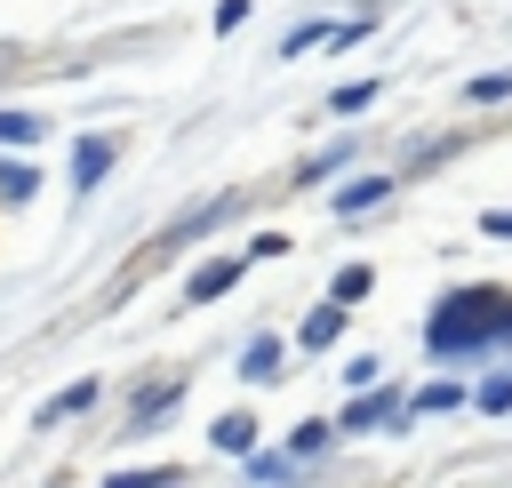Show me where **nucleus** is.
I'll list each match as a JSON object with an SVG mask.
<instances>
[{"mask_svg": "<svg viewBox=\"0 0 512 488\" xmlns=\"http://www.w3.org/2000/svg\"><path fill=\"white\" fill-rule=\"evenodd\" d=\"M496 344H512V296H496V288H448L424 320L432 360H480Z\"/></svg>", "mask_w": 512, "mask_h": 488, "instance_id": "nucleus-1", "label": "nucleus"}, {"mask_svg": "<svg viewBox=\"0 0 512 488\" xmlns=\"http://www.w3.org/2000/svg\"><path fill=\"white\" fill-rule=\"evenodd\" d=\"M112 160H120L112 136H80V144H72V192H96V184L112 176Z\"/></svg>", "mask_w": 512, "mask_h": 488, "instance_id": "nucleus-2", "label": "nucleus"}, {"mask_svg": "<svg viewBox=\"0 0 512 488\" xmlns=\"http://www.w3.org/2000/svg\"><path fill=\"white\" fill-rule=\"evenodd\" d=\"M176 400H184V384H176V376H168V384H144V392L128 400V424H144V432H152V424H168V408H176Z\"/></svg>", "mask_w": 512, "mask_h": 488, "instance_id": "nucleus-3", "label": "nucleus"}, {"mask_svg": "<svg viewBox=\"0 0 512 488\" xmlns=\"http://www.w3.org/2000/svg\"><path fill=\"white\" fill-rule=\"evenodd\" d=\"M336 424H344V432H376V424H400V392H368V400H352Z\"/></svg>", "mask_w": 512, "mask_h": 488, "instance_id": "nucleus-4", "label": "nucleus"}, {"mask_svg": "<svg viewBox=\"0 0 512 488\" xmlns=\"http://www.w3.org/2000/svg\"><path fill=\"white\" fill-rule=\"evenodd\" d=\"M392 200V176H352L344 192H336V216H368V208H384Z\"/></svg>", "mask_w": 512, "mask_h": 488, "instance_id": "nucleus-5", "label": "nucleus"}, {"mask_svg": "<svg viewBox=\"0 0 512 488\" xmlns=\"http://www.w3.org/2000/svg\"><path fill=\"white\" fill-rule=\"evenodd\" d=\"M240 264H248V256H216V264H200V272H192V288H184V296H192V304H216V296H224V288H232V280H240Z\"/></svg>", "mask_w": 512, "mask_h": 488, "instance_id": "nucleus-6", "label": "nucleus"}, {"mask_svg": "<svg viewBox=\"0 0 512 488\" xmlns=\"http://www.w3.org/2000/svg\"><path fill=\"white\" fill-rule=\"evenodd\" d=\"M96 400H104V384H96V376H80V384H64V392L40 408V424H64V416H80V408H96Z\"/></svg>", "mask_w": 512, "mask_h": 488, "instance_id": "nucleus-7", "label": "nucleus"}, {"mask_svg": "<svg viewBox=\"0 0 512 488\" xmlns=\"http://www.w3.org/2000/svg\"><path fill=\"white\" fill-rule=\"evenodd\" d=\"M248 488H296V456H272V448H248Z\"/></svg>", "mask_w": 512, "mask_h": 488, "instance_id": "nucleus-8", "label": "nucleus"}, {"mask_svg": "<svg viewBox=\"0 0 512 488\" xmlns=\"http://www.w3.org/2000/svg\"><path fill=\"white\" fill-rule=\"evenodd\" d=\"M40 192V168L32 160H0V208H24Z\"/></svg>", "mask_w": 512, "mask_h": 488, "instance_id": "nucleus-9", "label": "nucleus"}, {"mask_svg": "<svg viewBox=\"0 0 512 488\" xmlns=\"http://www.w3.org/2000/svg\"><path fill=\"white\" fill-rule=\"evenodd\" d=\"M40 136H48V120H40V112H8V104H0V144H8V152L40 144Z\"/></svg>", "mask_w": 512, "mask_h": 488, "instance_id": "nucleus-10", "label": "nucleus"}, {"mask_svg": "<svg viewBox=\"0 0 512 488\" xmlns=\"http://www.w3.org/2000/svg\"><path fill=\"white\" fill-rule=\"evenodd\" d=\"M240 376H248V384H272V376H280V344H272V336H256V344L240 352Z\"/></svg>", "mask_w": 512, "mask_h": 488, "instance_id": "nucleus-11", "label": "nucleus"}, {"mask_svg": "<svg viewBox=\"0 0 512 488\" xmlns=\"http://www.w3.org/2000/svg\"><path fill=\"white\" fill-rule=\"evenodd\" d=\"M208 440H216L224 456H248V448H256V416H216V432H208Z\"/></svg>", "mask_w": 512, "mask_h": 488, "instance_id": "nucleus-12", "label": "nucleus"}, {"mask_svg": "<svg viewBox=\"0 0 512 488\" xmlns=\"http://www.w3.org/2000/svg\"><path fill=\"white\" fill-rule=\"evenodd\" d=\"M368 288H376V272H368V264H344V272L328 280V304H360Z\"/></svg>", "mask_w": 512, "mask_h": 488, "instance_id": "nucleus-13", "label": "nucleus"}, {"mask_svg": "<svg viewBox=\"0 0 512 488\" xmlns=\"http://www.w3.org/2000/svg\"><path fill=\"white\" fill-rule=\"evenodd\" d=\"M296 336H304L312 352H320V344H336V336H344V304H320V312H312V320H304Z\"/></svg>", "mask_w": 512, "mask_h": 488, "instance_id": "nucleus-14", "label": "nucleus"}, {"mask_svg": "<svg viewBox=\"0 0 512 488\" xmlns=\"http://www.w3.org/2000/svg\"><path fill=\"white\" fill-rule=\"evenodd\" d=\"M376 96H384V88H376V80H344V88H336V96H328V112H344V120H352V112H368V104H376Z\"/></svg>", "mask_w": 512, "mask_h": 488, "instance_id": "nucleus-15", "label": "nucleus"}, {"mask_svg": "<svg viewBox=\"0 0 512 488\" xmlns=\"http://www.w3.org/2000/svg\"><path fill=\"white\" fill-rule=\"evenodd\" d=\"M312 48H328V24H296V32H280V56H312Z\"/></svg>", "mask_w": 512, "mask_h": 488, "instance_id": "nucleus-16", "label": "nucleus"}, {"mask_svg": "<svg viewBox=\"0 0 512 488\" xmlns=\"http://www.w3.org/2000/svg\"><path fill=\"white\" fill-rule=\"evenodd\" d=\"M344 160H352V152H344V144H336V152H320V160H304V168H296V184H328V176H336V168H344Z\"/></svg>", "mask_w": 512, "mask_h": 488, "instance_id": "nucleus-17", "label": "nucleus"}, {"mask_svg": "<svg viewBox=\"0 0 512 488\" xmlns=\"http://www.w3.org/2000/svg\"><path fill=\"white\" fill-rule=\"evenodd\" d=\"M456 400H464V392H456V384H424V392H416V400H408V408H416V416H440V408H456Z\"/></svg>", "mask_w": 512, "mask_h": 488, "instance_id": "nucleus-18", "label": "nucleus"}, {"mask_svg": "<svg viewBox=\"0 0 512 488\" xmlns=\"http://www.w3.org/2000/svg\"><path fill=\"white\" fill-rule=\"evenodd\" d=\"M464 96H472V104H504V96H512V72H480Z\"/></svg>", "mask_w": 512, "mask_h": 488, "instance_id": "nucleus-19", "label": "nucleus"}, {"mask_svg": "<svg viewBox=\"0 0 512 488\" xmlns=\"http://www.w3.org/2000/svg\"><path fill=\"white\" fill-rule=\"evenodd\" d=\"M480 408L504 416V408H512V376H488V384H480Z\"/></svg>", "mask_w": 512, "mask_h": 488, "instance_id": "nucleus-20", "label": "nucleus"}, {"mask_svg": "<svg viewBox=\"0 0 512 488\" xmlns=\"http://www.w3.org/2000/svg\"><path fill=\"white\" fill-rule=\"evenodd\" d=\"M320 448H328V424H304V432L288 440V456H296V464H304V456H320Z\"/></svg>", "mask_w": 512, "mask_h": 488, "instance_id": "nucleus-21", "label": "nucleus"}, {"mask_svg": "<svg viewBox=\"0 0 512 488\" xmlns=\"http://www.w3.org/2000/svg\"><path fill=\"white\" fill-rule=\"evenodd\" d=\"M168 480H176V472H168V464H160V472H112V480H104V488H168Z\"/></svg>", "mask_w": 512, "mask_h": 488, "instance_id": "nucleus-22", "label": "nucleus"}, {"mask_svg": "<svg viewBox=\"0 0 512 488\" xmlns=\"http://www.w3.org/2000/svg\"><path fill=\"white\" fill-rule=\"evenodd\" d=\"M248 24V0H216V32H240Z\"/></svg>", "mask_w": 512, "mask_h": 488, "instance_id": "nucleus-23", "label": "nucleus"}, {"mask_svg": "<svg viewBox=\"0 0 512 488\" xmlns=\"http://www.w3.org/2000/svg\"><path fill=\"white\" fill-rule=\"evenodd\" d=\"M480 232H496V240H512V208H488V216H480Z\"/></svg>", "mask_w": 512, "mask_h": 488, "instance_id": "nucleus-24", "label": "nucleus"}]
</instances>
